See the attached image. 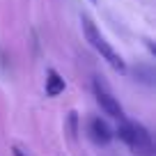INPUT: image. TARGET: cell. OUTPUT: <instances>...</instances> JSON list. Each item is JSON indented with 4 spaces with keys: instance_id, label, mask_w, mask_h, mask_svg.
<instances>
[{
    "instance_id": "277c9868",
    "label": "cell",
    "mask_w": 156,
    "mask_h": 156,
    "mask_svg": "<svg viewBox=\"0 0 156 156\" xmlns=\"http://www.w3.org/2000/svg\"><path fill=\"white\" fill-rule=\"evenodd\" d=\"M87 131H90V136H92V140H94V142H99V145H108V142L112 140V131H110V126L103 122L101 117H92V119H90Z\"/></svg>"
},
{
    "instance_id": "5b68a950",
    "label": "cell",
    "mask_w": 156,
    "mask_h": 156,
    "mask_svg": "<svg viewBox=\"0 0 156 156\" xmlns=\"http://www.w3.org/2000/svg\"><path fill=\"white\" fill-rule=\"evenodd\" d=\"M62 92H64V78L55 69H48V73H46V94L48 97H58Z\"/></svg>"
},
{
    "instance_id": "7a4b0ae2",
    "label": "cell",
    "mask_w": 156,
    "mask_h": 156,
    "mask_svg": "<svg viewBox=\"0 0 156 156\" xmlns=\"http://www.w3.org/2000/svg\"><path fill=\"white\" fill-rule=\"evenodd\" d=\"M117 136L122 138L129 145V149L138 156H154V142H151V136L142 124L138 122H126L124 119L117 129Z\"/></svg>"
},
{
    "instance_id": "8992f818",
    "label": "cell",
    "mask_w": 156,
    "mask_h": 156,
    "mask_svg": "<svg viewBox=\"0 0 156 156\" xmlns=\"http://www.w3.org/2000/svg\"><path fill=\"white\" fill-rule=\"evenodd\" d=\"M14 156H25V154H23V151L19 149V147H16V149H14Z\"/></svg>"
},
{
    "instance_id": "6da1fadb",
    "label": "cell",
    "mask_w": 156,
    "mask_h": 156,
    "mask_svg": "<svg viewBox=\"0 0 156 156\" xmlns=\"http://www.w3.org/2000/svg\"><path fill=\"white\" fill-rule=\"evenodd\" d=\"M80 23H83V32H85V39L90 41V46H92V48L97 51V53L101 55V58L106 60V62L110 64L115 71H119V73L126 71V64H124L122 55H119V53H117V51L106 41V37L99 32V28L94 25V21L90 19V16H80Z\"/></svg>"
},
{
    "instance_id": "52a82bcc",
    "label": "cell",
    "mask_w": 156,
    "mask_h": 156,
    "mask_svg": "<svg viewBox=\"0 0 156 156\" xmlns=\"http://www.w3.org/2000/svg\"><path fill=\"white\" fill-rule=\"evenodd\" d=\"M90 2H97V0H90Z\"/></svg>"
},
{
    "instance_id": "3957f363",
    "label": "cell",
    "mask_w": 156,
    "mask_h": 156,
    "mask_svg": "<svg viewBox=\"0 0 156 156\" xmlns=\"http://www.w3.org/2000/svg\"><path fill=\"white\" fill-rule=\"evenodd\" d=\"M94 94H97V101L99 106L106 110V115L115 117L119 122H124V108L119 106V101L115 99V94L108 90V85L103 83L101 78H94Z\"/></svg>"
}]
</instances>
